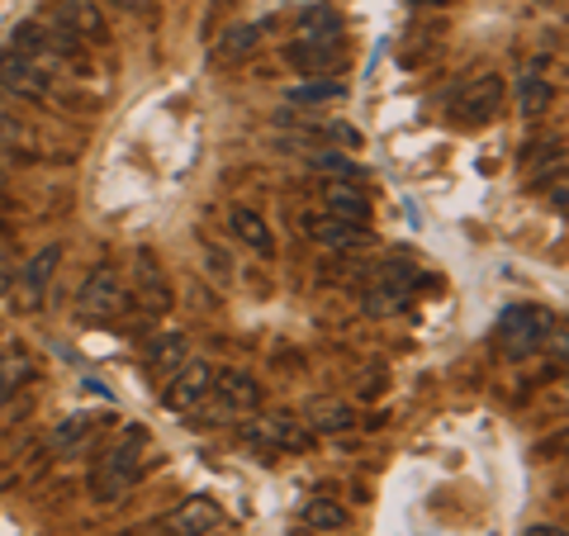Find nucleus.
<instances>
[{"instance_id": "1", "label": "nucleus", "mask_w": 569, "mask_h": 536, "mask_svg": "<svg viewBox=\"0 0 569 536\" xmlns=\"http://www.w3.org/2000/svg\"><path fill=\"white\" fill-rule=\"evenodd\" d=\"M503 96H508L503 77L485 71V77H470V81L456 86L451 100H447V115H451V123H460V129H485V123L498 119V110H503Z\"/></svg>"}, {"instance_id": "2", "label": "nucleus", "mask_w": 569, "mask_h": 536, "mask_svg": "<svg viewBox=\"0 0 569 536\" xmlns=\"http://www.w3.org/2000/svg\"><path fill=\"white\" fill-rule=\"evenodd\" d=\"M138 441H142V433L133 427V433H123L110 451L100 456V466L91 475V498L96 504H119V498L133 489V479H138Z\"/></svg>"}, {"instance_id": "3", "label": "nucleus", "mask_w": 569, "mask_h": 536, "mask_svg": "<svg viewBox=\"0 0 569 536\" xmlns=\"http://www.w3.org/2000/svg\"><path fill=\"white\" fill-rule=\"evenodd\" d=\"M550 332H556V318H550L541 304H512V309H503V318H498V343H503L512 361H527L531 351H541Z\"/></svg>"}, {"instance_id": "4", "label": "nucleus", "mask_w": 569, "mask_h": 536, "mask_svg": "<svg viewBox=\"0 0 569 536\" xmlns=\"http://www.w3.org/2000/svg\"><path fill=\"white\" fill-rule=\"evenodd\" d=\"M123 309H129V290H123L119 271L100 266V271H91L81 280V290H77V318L81 324H114V318H123Z\"/></svg>"}, {"instance_id": "5", "label": "nucleus", "mask_w": 569, "mask_h": 536, "mask_svg": "<svg viewBox=\"0 0 569 536\" xmlns=\"http://www.w3.org/2000/svg\"><path fill=\"white\" fill-rule=\"evenodd\" d=\"M209 395H213V366L209 361H181L162 385V404L171 414H200L209 404Z\"/></svg>"}, {"instance_id": "6", "label": "nucleus", "mask_w": 569, "mask_h": 536, "mask_svg": "<svg viewBox=\"0 0 569 536\" xmlns=\"http://www.w3.org/2000/svg\"><path fill=\"white\" fill-rule=\"evenodd\" d=\"M284 62L295 71H305V77H332V71L347 67V43H342V33H323V39L299 33V39L284 48Z\"/></svg>"}, {"instance_id": "7", "label": "nucleus", "mask_w": 569, "mask_h": 536, "mask_svg": "<svg viewBox=\"0 0 569 536\" xmlns=\"http://www.w3.org/2000/svg\"><path fill=\"white\" fill-rule=\"evenodd\" d=\"M213 408L228 414V418H252L261 408V385L238 366L213 370Z\"/></svg>"}, {"instance_id": "8", "label": "nucleus", "mask_w": 569, "mask_h": 536, "mask_svg": "<svg viewBox=\"0 0 569 536\" xmlns=\"http://www.w3.org/2000/svg\"><path fill=\"white\" fill-rule=\"evenodd\" d=\"M247 437H252L257 446H266V451H305L309 446V427L305 418L295 414H252V423H247Z\"/></svg>"}, {"instance_id": "9", "label": "nucleus", "mask_w": 569, "mask_h": 536, "mask_svg": "<svg viewBox=\"0 0 569 536\" xmlns=\"http://www.w3.org/2000/svg\"><path fill=\"white\" fill-rule=\"evenodd\" d=\"M48 24H58L62 33H71V39H81V43H104L110 39V24H104L96 0H52Z\"/></svg>"}, {"instance_id": "10", "label": "nucleus", "mask_w": 569, "mask_h": 536, "mask_svg": "<svg viewBox=\"0 0 569 536\" xmlns=\"http://www.w3.org/2000/svg\"><path fill=\"white\" fill-rule=\"evenodd\" d=\"M0 86L20 100H52V77H43V71L29 58H20L14 48L0 52Z\"/></svg>"}, {"instance_id": "11", "label": "nucleus", "mask_w": 569, "mask_h": 536, "mask_svg": "<svg viewBox=\"0 0 569 536\" xmlns=\"http://www.w3.org/2000/svg\"><path fill=\"white\" fill-rule=\"evenodd\" d=\"M219 523H223V508L213 504L209 494H190L167 513V532L171 536H209Z\"/></svg>"}, {"instance_id": "12", "label": "nucleus", "mask_w": 569, "mask_h": 536, "mask_svg": "<svg viewBox=\"0 0 569 536\" xmlns=\"http://www.w3.org/2000/svg\"><path fill=\"white\" fill-rule=\"evenodd\" d=\"M133 290H138V299L148 304L152 314L171 309V280L162 276V266H157L152 252H138V261H133Z\"/></svg>"}, {"instance_id": "13", "label": "nucleus", "mask_w": 569, "mask_h": 536, "mask_svg": "<svg viewBox=\"0 0 569 536\" xmlns=\"http://www.w3.org/2000/svg\"><path fill=\"white\" fill-rule=\"evenodd\" d=\"M58 261H62V252H58V247H39V252H33L29 257V266H24V271H20V309H39V304H43V290H48V280H52V271H58Z\"/></svg>"}, {"instance_id": "14", "label": "nucleus", "mask_w": 569, "mask_h": 536, "mask_svg": "<svg viewBox=\"0 0 569 536\" xmlns=\"http://www.w3.org/2000/svg\"><path fill=\"white\" fill-rule=\"evenodd\" d=\"M228 228H233V238L252 247L257 257H271V252H276V238H271V228L261 224V214H257V209L233 205V209H228Z\"/></svg>"}, {"instance_id": "15", "label": "nucleus", "mask_w": 569, "mask_h": 536, "mask_svg": "<svg viewBox=\"0 0 569 536\" xmlns=\"http://www.w3.org/2000/svg\"><path fill=\"white\" fill-rule=\"evenodd\" d=\"M323 214L347 224H370V200L351 181H337V186H323Z\"/></svg>"}, {"instance_id": "16", "label": "nucleus", "mask_w": 569, "mask_h": 536, "mask_svg": "<svg viewBox=\"0 0 569 536\" xmlns=\"http://www.w3.org/2000/svg\"><path fill=\"white\" fill-rule=\"evenodd\" d=\"M33 375V356H29V347H20V343H6L0 347V408L10 404V395H20V385Z\"/></svg>"}, {"instance_id": "17", "label": "nucleus", "mask_w": 569, "mask_h": 536, "mask_svg": "<svg viewBox=\"0 0 569 536\" xmlns=\"http://www.w3.org/2000/svg\"><path fill=\"white\" fill-rule=\"evenodd\" d=\"M305 427L309 433H323V437L347 433V427H356V408L342 404V399H313L305 408Z\"/></svg>"}, {"instance_id": "18", "label": "nucleus", "mask_w": 569, "mask_h": 536, "mask_svg": "<svg viewBox=\"0 0 569 536\" xmlns=\"http://www.w3.org/2000/svg\"><path fill=\"white\" fill-rule=\"evenodd\" d=\"M309 234L332 247V252H351V247H366V228L361 224H347V219H332V214H323V219H309Z\"/></svg>"}, {"instance_id": "19", "label": "nucleus", "mask_w": 569, "mask_h": 536, "mask_svg": "<svg viewBox=\"0 0 569 536\" xmlns=\"http://www.w3.org/2000/svg\"><path fill=\"white\" fill-rule=\"evenodd\" d=\"M181 361H190V347H186L181 332H162V337H152V343H148V370L152 375H162V380H167V375Z\"/></svg>"}, {"instance_id": "20", "label": "nucleus", "mask_w": 569, "mask_h": 536, "mask_svg": "<svg viewBox=\"0 0 569 536\" xmlns=\"http://www.w3.org/2000/svg\"><path fill=\"white\" fill-rule=\"evenodd\" d=\"M91 433H96V414H67L58 423V433H52V451H58V456H77L81 446L91 441Z\"/></svg>"}, {"instance_id": "21", "label": "nucleus", "mask_w": 569, "mask_h": 536, "mask_svg": "<svg viewBox=\"0 0 569 536\" xmlns=\"http://www.w3.org/2000/svg\"><path fill=\"white\" fill-rule=\"evenodd\" d=\"M347 523H351V513L337 504V498H328V494H318V498H309V504H305V527L318 532V536H323V532H342Z\"/></svg>"}, {"instance_id": "22", "label": "nucleus", "mask_w": 569, "mask_h": 536, "mask_svg": "<svg viewBox=\"0 0 569 536\" xmlns=\"http://www.w3.org/2000/svg\"><path fill=\"white\" fill-rule=\"evenodd\" d=\"M550 100H556V91H550V81L537 77V71H527V77H518V110L527 119H541L550 110Z\"/></svg>"}, {"instance_id": "23", "label": "nucleus", "mask_w": 569, "mask_h": 536, "mask_svg": "<svg viewBox=\"0 0 569 536\" xmlns=\"http://www.w3.org/2000/svg\"><path fill=\"white\" fill-rule=\"evenodd\" d=\"M257 33H261L257 24H233L219 43H213V62H242L247 52L257 48Z\"/></svg>"}, {"instance_id": "24", "label": "nucleus", "mask_w": 569, "mask_h": 536, "mask_svg": "<svg viewBox=\"0 0 569 536\" xmlns=\"http://www.w3.org/2000/svg\"><path fill=\"white\" fill-rule=\"evenodd\" d=\"M299 33H313V39H323V33H342V14H337L328 0H313V6L299 10Z\"/></svg>"}, {"instance_id": "25", "label": "nucleus", "mask_w": 569, "mask_h": 536, "mask_svg": "<svg viewBox=\"0 0 569 536\" xmlns=\"http://www.w3.org/2000/svg\"><path fill=\"white\" fill-rule=\"evenodd\" d=\"M403 299H408V295H399L395 285L376 280V285H370V290L361 295V309H366L370 318H389V314H399V309H403Z\"/></svg>"}, {"instance_id": "26", "label": "nucleus", "mask_w": 569, "mask_h": 536, "mask_svg": "<svg viewBox=\"0 0 569 536\" xmlns=\"http://www.w3.org/2000/svg\"><path fill=\"white\" fill-rule=\"evenodd\" d=\"M290 105H323V100H342V86L337 81H309V86H290L284 91Z\"/></svg>"}, {"instance_id": "27", "label": "nucleus", "mask_w": 569, "mask_h": 536, "mask_svg": "<svg viewBox=\"0 0 569 536\" xmlns=\"http://www.w3.org/2000/svg\"><path fill=\"white\" fill-rule=\"evenodd\" d=\"M380 280H385V285H395V290H399V295H408V290H413V285L422 280V271H418V266H413V261H403V257H395V261H385V266H380Z\"/></svg>"}, {"instance_id": "28", "label": "nucleus", "mask_w": 569, "mask_h": 536, "mask_svg": "<svg viewBox=\"0 0 569 536\" xmlns=\"http://www.w3.org/2000/svg\"><path fill=\"white\" fill-rule=\"evenodd\" d=\"M313 167L332 171V176H347V181H361V167L347 162V157H332V152H313Z\"/></svg>"}, {"instance_id": "29", "label": "nucleus", "mask_w": 569, "mask_h": 536, "mask_svg": "<svg viewBox=\"0 0 569 536\" xmlns=\"http://www.w3.org/2000/svg\"><path fill=\"white\" fill-rule=\"evenodd\" d=\"M24 142V129L14 123L10 115H0V152H10V148H20Z\"/></svg>"}, {"instance_id": "30", "label": "nucleus", "mask_w": 569, "mask_h": 536, "mask_svg": "<svg viewBox=\"0 0 569 536\" xmlns=\"http://www.w3.org/2000/svg\"><path fill=\"white\" fill-rule=\"evenodd\" d=\"M550 205H556V214H569V171L550 186Z\"/></svg>"}, {"instance_id": "31", "label": "nucleus", "mask_w": 569, "mask_h": 536, "mask_svg": "<svg viewBox=\"0 0 569 536\" xmlns=\"http://www.w3.org/2000/svg\"><path fill=\"white\" fill-rule=\"evenodd\" d=\"M546 347H550V356H556L560 366H569V332H550Z\"/></svg>"}, {"instance_id": "32", "label": "nucleus", "mask_w": 569, "mask_h": 536, "mask_svg": "<svg viewBox=\"0 0 569 536\" xmlns=\"http://www.w3.org/2000/svg\"><path fill=\"white\" fill-rule=\"evenodd\" d=\"M541 456H569V427H565V433H556V437H546V441H541Z\"/></svg>"}, {"instance_id": "33", "label": "nucleus", "mask_w": 569, "mask_h": 536, "mask_svg": "<svg viewBox=\"0 0 569 536\" xmlns=\"http://www.w3.org/2000/svg\"><path fill=\"white\" fill-rule=\"evenodd\" d=\"M522 536H569V527H556V523H531Z\"/></svg>"}, {"instance_id": "34", "label": "nucleus", "mask_w": 569, "mask_h": 536, "mask_svg": "<svg viewBox=\"0 0 569 536\" xmlns=\"http://www.w3.org/2000/svg\"><path fill=\"white\" fill-rule=\"evenodd\" d=\"M408 6H418V10H447V6H456V0H408Z\"/></svg>"}, {"instance_id": "35", "label": "nucleus", "mask_w": 569, "mask_h": 536, "mask_svg": "<svg viewBox=\"0 0 569 536\" xmlns=\"http://www.w3.org/2000/svg\"><path fill=\"white\" fill-rule=\"evenodd\" d=\"M10 285H14V276H10V266H6V261H0V299H6V295H10Z\"/></svg>"}, {"instance_id": "36", "label": "nucleus", "mask_w": 569, "mask_h": 536, "mask_svg": "<svg viewBox=\"0 0 569 536\" xmlns=\"http://www.w3.org/2000/svg\"><path fill=\"white\" fill-rule=\"evenodd\" d=\"M114 6H123V10H133V6H138V0H114Z\"/></svg>"}, {"instance_id": "37", "label": "nucleus", "mask_w": 569, "mask_h": 536, "mask_svg": "<svg viewBox=\"0 0 569 536\" xmlns=\"http://www.w3.org/2000/svg\"><path fill=\"white\" fill-rule=\"evenodd\" d=\"M0 186H6V167H0Z\"/></svg>"}, {"instance_id": "38", "label": "nucleus", "mask_w": 569, "mask_h": 536, "mask_svg": "<svg viewBox=\"0 0 569 536\" xmlns=\"http://www.w3.org/2000/svg\"><path fill=\"white\" fill-rule=\"evenodd\" d=\"M295 536H313V532H295Z\"/></svg>"}]
</instances>
